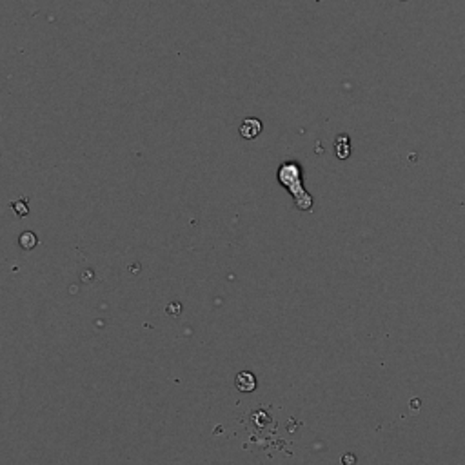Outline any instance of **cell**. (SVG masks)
Returning a JSON list of instances; mask_svg holds the SVG:
<instances>
[{"mask_svg": "<svg viewBox=\"0 0 465 465\" xmlns=\"http://www.w3.org/2000/svg\"><path fill=\"white\" fill-rule=\"evenodd\" d=\"M276 176H278V182L295 198L296 207L300 211H311V207H313V196L304 189V171H302V165L295 161L282 162Z\"/></svg>", "mask_w": 465, "mask_h": 465, "instance_id": "obj_1", "label": "cell"}, {"mask_svg": "<svg viewBox=\"0 0 465 465\" xmlns=\"http://www.w3.org/2000/svg\"><path fill=\"white\" fill-rule=\"evenodd\" d=\"M262 130H264V125H262V122L258 121V118H245L238 131H240L242 138H245V141H253V138H256V136L260 135Z\"/></svg>", "mask_w": 465, "mask_h": 465, "instance_id": "obj_2", "label": "cell"}, {"mask_svg": "<svg viewBox=\"0 0 465 465\" xmlns=\"http://www.w3.org/2000/svg\"><path fill=\"white\" fill-rule=\"evenodd\" d=\"M235 385H236V389L240 391V393H253V391L256 389L255 375L249 373V371H242V373L236 375Z\"/></svg>", "mask_w": 465, "mask_h": 465, "instance_id": "obj_3", "label": "cell"}, {"mask_svg": "<svg viewBox=\"0 0 465 465\" xmlns=\"http://www.w3.org/2000/svg\"><path fill=\"white\" fill-rule=\"evenodd\" d=\"M335 155L340 158V161H345V158H349L351 155V138L347 135H338L335 138Z\"/></svg>", "mask_w": 465, "mask_h": 465, "instance_id": "obj_4", "label": "cell"}, {"mask_svg": "<svg viewBox=\"0 0 465 465\" xmlns=\"http://www.w3.org/2000/svg\"><path fill=\"white\" fill-rule=\"evenodd\" d=\"M37 244H39V240H37L35 233L25 231V233H22L21 235V245L24 247V249H33Z\"/></svg>", "mask_w": 465, "mask_h": 465, "instance_id": "obj_5", "label": "cell"}, {"mask_svg": "<svg viewBox=\"0 0 465 465\" xmlns=\"http://www.w3.org/2000/svg\"><path fill=\"white\" fill-rule=\"evenodd\" d=\"M11 207H13V209L17 211V215L19 216H25L28 215V205H25V200H19V202H13V204H11Z\"/></svg>", "mask_w": 465, "mask_h": 465, "instance_id": "obj_6", "label": "cell"}, {"mask_svg": "<svg viewBox=\"0 0 465 465\" xmlns=\"http://www.w3.org/2000/svg\"><path fill=\"white\" fill-rule=\"evenodd\" d=\"M180 309H182L180 304H171L169 307H167V313H169V316H178L180 315Z\"/></svg>", "mask_w": 465, "mask_h": 465, "instance_id": "obj_7", "label": "cell"}, {"mask_svg": "<svg viewBox=\"0 0 465 465\" xmlns=\"http://www.w3.org/2000/svg\"><path fill=\"white\" fill-rule=\"evenodd\" d=\"M344 464L345 465H353V464H355V456H353V455H345L344 456Z\"/></svg>", "mask_w": 465, "mask_h": 465, "instance_id": "obj_8", "label": "cell"}, {"mask_svg": "<svg viewBox=\"0 0 465 465\" xmlns=\"http://www.w3.org/2000/svg\"><path fill=\"white\" fill-rule=\"evenodd\" d=\"M402 2H405V0H402Z\"/></svg>", "mask_w": 465, "mask_h": 465, "instance_id": "obj_9", "label": "cell"}]
</instances>
